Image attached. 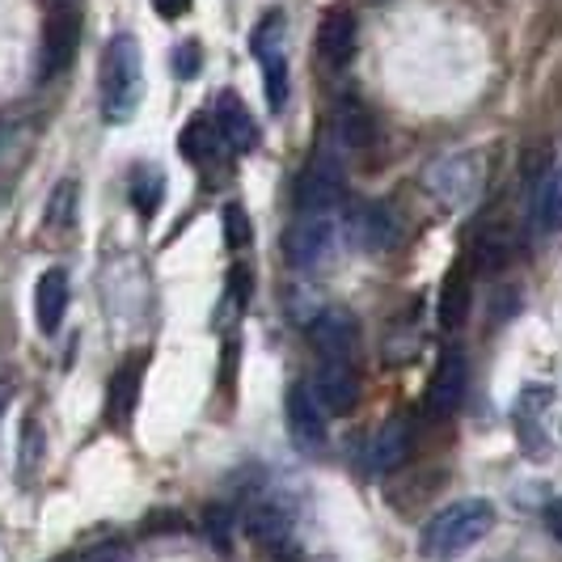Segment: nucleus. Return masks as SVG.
Here are the masks:
<instances>
[{
	"label": "nucleus",
	"mask_w": 562,
	"mask_h": 562,
	"mask_svg": "<svg viewBox=\"0 0 562 562\" xmlns=\"http://www.w3.org/2000/svg\"><path fill=\"white\" fill-rule=\"evenodd\" d=\"M347 228H351V237L372 254L394 250L397 241H402V221H397V212L390 203H360L356 216L347 221Z\"/></svg>",
	"instance_id": "nucleus-11"
},
{
	"label": "nucleus",
	"mask_w": 562,
	"mask_h": 562,
	"mask_svg": "<svg viewBox=\"0 0 562 562\" xmlns=\"http://www.w3.org/2000/svg\"><path fill=\"white\" fill-rule=\"evenodd\" d=\"M356 38H360V26H356V13L347 4H330L317 22V56L326 59L330 68H347L351 56H356Z\"/></svg>",
	"instance_id": "nucleus-10"
},
{
	"label": "nucleus",
	"mask_w": 562,
	"mask_h": 562,
	"mask_svg": "<svg viewBox=\"0 0 562 562\" xmlns=\"http://www.w3.org/2000/svg\"><path fill=\"white\" fill-rule=\"evenodd\" d=\"M56 4H72V0H56Z\"/></svg>",
	"instance_id": "nucleus-32"
},
{
	"label": "nucleus",
	"mask_w": 562,
	"mask_h": 562,
	"mask_svg": "<svg viewBox=\"0 0 562 562\" xmlns=\"http://www.w3.org/2000/svg\"><path fill=\"white\" fill-rule=\"evenodd\" d=\"M465 305H470V280L465 271H452L449 283H445V296H440V326L452 330L465 322Z\"/></svg>",
	"instance_id": "nucleus-22"
},
{
	"label": "nucleus",
	"mask_w": 562,
	"mask_h": 562,
	"mask_svg": "<svg viewBox=\"0 0 562 562\" xmlns=\"http://www.w3.org/2000/svg\"><path fill=\"white\" fill-rule=\"evenodd\" d=\"M77 38H81V13L72 4H56L47 26H43V56H38V81H56L59 72L77 56Z\"/></svg>",
	"instance_id": "nucleus-7"
},
{
	"label": "nucleus",
	"mask_w": 562,
	"mask_h": 562,
	"mask_svg": "<svg viewBox=\"0 0 562 562\" xmlns=\"http://www.w3.org/2000/svg\"><path fill=\"white\" fill-rule=\"evenodd\" d=\"M537 221L550 233H562V166L550 169L541 191H537Z\"/></svg>",
	"instance_id": "nucleus-19"
},
{
	"label": "nucleus",
	"mask_w": 562,
	"mask_h": 562,
	"mask_svg": "<svg viewBox=\"0 0 562 562\" xmlns=\"http://www.w3.org/2000/svg\"><path fill=\"white\" fill-rule=\"evenodd\" d=\"M288 436L301 452L326 449V411L310 385H292L288 390Z\"/></svg>",
	"instance_id": "nucleus-9"
},
{
	"label": "nucleus",
	"mask_w": 562,
	"mask_h": 562,
	"mask_svg": "<svg viewBox=\"0 0 562 562\" xmlns=\"http://www.w3.org/2000/svg\"><path fill=\"white\" fill-rule=\"evenodd\" d=\"M546 525H550V533H554L562 541V495L550 507H546Z\"/></svg>",
	"instance_id": "nucleus-31"
},
{
	"label": "nucleus",
	"mask_w": 562,
	"mask_h": 562,
	"mask_svg": "<svg viewBox=\"0 0 562 562\" xmlns=\"http://www.w3.org/2000/svg\"><path fill=\"white\" fill-rule=\"evenodd\" d=\"M495 529V507L486 499H457L445 512H436L423 529V554L431 562H452L465 550H474L482 537Z\"/></svg>",
	"instance_id": "nucleus-2"
},
{
	"label": "nucleus",
	"mask_w": 562,
	"mask_h": 562,
	"mask_svg": "<svg viewBox=\"0 0 562 562\" xmlns=\"http://www.w3.org/2000/svg\"><path fill=\"white\" fill-rule=\"evenodd\" d=\"M77 199H81V187L72 178H64L56 191H52V203H47V228L68 233V228L77 225Z\"/></svg>",
	"instance_id": "nucleus-20"
},
{
	"label": "nucleus",
	"mask_w": 562,
	"mask_h": 562,
	"mask_svg": "<svg viewBox=\"0 0 562 562\" xmlns=\"http://www.w3.org/2000/svg\"><path fill=\"white\" fill-rule=\"evenodd\" d=\"M406 457H411V427H406L402 419H390L376 436H372L368 461H372L376 474H394V470L406 465Z\"/></svg>",
	"instance_id": "nucleus-16"
},
{
	"label": "nucleus",
	"mask_w": 562,
	"mask_h": 562,
	"mask_svg": "<svg viewBox=\"0 0 562 562\" xmlns=\"http://www.w3.org/2000/svg\"><path fill=\"white\" fill-rule=\"evenodd\" d=\"M199 64H203V47H199L195 38H187V43H178V52H173V72L182 77V81H191L199 72Z\"/></svg>",
	"instance_id": "nucleus-27"
},
{
	"label": "nucleus",
	"mask_w": 562,
	"mask_h": 562,
	"mask_svg": "<svg viewBox=\"0 0 562 562\" xmlns=\"http://www.w3.org/2000/svg\"><path fill=\"white\" fill-rule=\"evenodd\" d=\"M216 132H221V140H225L237 157L254 153L258 140H262V132H258V123H254L250 106H246L237 93H228V89L216 98Z\"/></svg>",
	"instance_id": "nucleus-13"
},
{
	"label": "nucleus",
	"mask_w": 562,
	"mask_h": 562,
	"mask_svg": "<svg viewBox=\"0 0 562 562\" xmlns=\"http://www.w3.org/2000/svg\"><path fill=\"white\" fill-rule=\"evenodd\" d=\"M153 9H157V18L173 22V18H187L191 13V0H153Z\"/></svg>",
	"instance_id": "nucleus-30"
},
{
	"label": "nucleus",
	"mask_w": 562,
	"mask_h": 562,
	"mask_svg": "<svg viewBox=\"0 0 562 562\" xmlns=\"http://www.w3.org/2000/svg\"><path fill=\"white\" fill-rule=\"evenodd\" d=\"M98 89H102V114H106V123H127L132 114L140 111L144 56H140V43L132 34H114L111 43H106Z\"/></svg>",
	"instance_id": "nucleus-1"
},
{
	"label": "nucleus",
	"mask_w": 562,
	"mask_h": 562,
	"mask_svg": "<svg viewBox=\"0 0 562 562\" xmlns=\"http://www.w3.org/2000/svg\"><path fill=\"white\" fill-rule=\"evenodd\" d=\"M43 452H47V440H43V427L34 419L22 423V479H34V470H38V461H43Z\"/></svg>",
	"instance_id": "nucleus-25"
},
{
	"label": "nucleus",
	"mask_w": 562,
	"mask_h": 562,
	"mask_svg": "<svg viewBox=\"0 0 562 562\" xmlns=\"http://www.w3.org/2000/svg\"><path fill=\"white\" fill-rule=\"evenodd\" d=\"M68 296H72V283L64 267H47L38 283H34V326L43 335H56L64 313H68Z\"/></svg>",
	"instance_id": "nucleus-14"
},
{
	"label": "nucleus",
	"mask_w": 562,
	"mask_h": 562,
	"mask_svg": "<svg viewBox=\"0 0 562 562\" xmlns=\"http://www.w3.org/2000/svg\"><path fill=\"white\" fill-rule=\"evenodd\" d=\"M283 254L296 271H322L330 267L338 254V221L335 212H317V216H301L283 237Z\"/></svg>",
	"instance_id": "nucleus-6"
},
{
	"label": "nucleus",
	"mask_w": 562,
	"mask_h": 562,
	"mask_svg": "<svg viewBox=\"0 0 562 562\" xmlns=\"http://www.w3.org/2000/svg\"><path fill=\"white\" fill-rule=\"evenodd\" d=\"M178 153L187 157V161H203L207 153H212V123L207 119H195V123H187L182 127V136H178Z\"/></svg>",
	"instance_id": "nucleus-23"
},
{
	"label": "nucleus",
	"mask_w": 562,
	"mask_h": 562,
	"mask_svg": "<svg viewBox=\"0 0 562 562\" xmlns=\"http://www.w3.org/2000/svg\"><path fill=\"white\" fill-rule=\"evenodd\" d=\"M313 394L322 402V411L347 415L356 406V397H360V376H356V368L342 364V360H326L322 372H317V381H313Z\"/></svg>",
	"instance_id": "nucleus-15"
},
{
	"label": "nucleus",
	"mask_w": 562,
	"mask_h": 562,
	"mask_svg": "<svg viewBox=\"0 0 562 562\" xmlns=\"http://www.w3.org/2000/svg\"><path fill=\"white\" fill-rule=\"evenodd\" d=\"M465 381H470V364H465V351L461 347H445L440 364L427 381V397H423V411L431 419H449L457 415L461 397H465Z\"/></svg>",
	"instance_id": "nucleus-8"
},
{
	"label": "nucleus",
	"mask_w": 562,
	"mask_h": 562,
	"mask_svg": "<svg viewBox=\"0 0 562 562\" xmlns=\"http://www.w3.org/2000/svg\"><path fill=\"white\" fill-rule=\"evenodd\" d=\"M225 241H228V250H246L254 241V225L241 203H228L225 207Z\"/></svg>",
	"instance_id": "nucleus-26"
},
{
	"label": "nucleus",
	"mask_w": 562,
	"mask_h": 562,
	"mask_svg": "<svg viewBox=\"0 0 562 562\" xmlns=\"http://www.w3.org/2000/svg\"><path fill=\"white\" fill-rule=\"evenodd\" d=\"M310 338L326 360H342L347 364L356 342H360V326H356V317L347 310H322L310 322Z\"/></svg>",
	"instance_id": "nucleus-12"
},
{
	"label": "nucleus",
	"mask_w": 562,
	"mask_h": 562,
	"mask_svg": "<svg viewBox=\"0 0 562 562\" xmlns=\"http://www.w3.org/2000/svg\"><path fill=\"white\" fill-rule=\"evenodd\" d=\"M423 182L445 207H470L482 195L486 161H482V153H449V157H440L436 166L427 169Z\"/></svg>",
	"instance_id": "nucleus-4"
},
{
	"label": "nucleus",
	"mask_w": 562,
	"mask_h": 562,
	"mask_svg": "<svg viewBox=\"0 0 562 562\" xmlns=\"http://www.w3.org/2000/svg\"><path fill=\"white\" fill-rule=\"evenodd\" d=\"M283 38H288V22L283 13H267L250 34V52L262 64V89H267V106L280 114L288 106V52H283Z\"/></svg>",
	"instance_id": "nucleus-5"
},
{
	"label": "nucleus",
	"mask_w": 562,
	"mask_h": 562,
	"mask_svg": "<svg viewBox=\"0 0 562 562\" xmlns=\"http://www.w3.org/2000/svg\"><path fill=\"white\" fill-rule=\"evenodd\" d=\"M161 195H166V178H161V169L157 166L136 169V178H132V207H136L140 216H153V212L161 207Z\"/></svg>",
	"instance_id": "nucleus-21"
},
{
	"label": "nucleus",
	"mask_w": 562,
	"mask_h": 562,
	"mask_svg": "<svg viewBox=\"0 0 562 562\" xmlns=\"http://www.w3.org/2000/svg\"><path fill=\"white\" fill-rule=\"evenodd\" d=\"M507 258H512V237H507L504 228L482 233V241H479V267L482 271H499Z\"/></svg>",
	"instance_id": "nucleus-24"
},
{
	"label": "nucleus",
	"mask_w": 562,
	"mask_h": 562,
	"mask_svg": "<svg viewBox=\"0 0 562 562\" xmlns=\"http://www.w3.org/2000/svg\"><path fill=\"white\" fill-rule=\"evenodd\" d=\"M228 296H233L237 305L250 301V271H246V267H233V271H228Z\"/></svg>",
	"instance_id": "nucleus-29"
},
{
	"label": "nucleus",
	"mask_w": 562,
	"mask_h": 562,
	"mask_svg": "<svg viewBox=\"0 0 562 562\" xmlns=\"http://www.w3.org/2000/svg\"><path fill=\"white\" fill-rule=\"evenodd\" d=\"M59 562H127V546L123 541H102L85 554H72V559H59Z\"/></svg>",
	"instance_id": "nucleus-28"
},
{
	"label": "nucleus",
	"mask_w": 562,
	"mask_h": 562,
	"mask_svg": "<svg viewBox=\"0 0 562 562\" xmlns=\"http://www.w3.org/2000/svg\"><path fill=\"white\" fill-rule=\"evenodd\" d=\"M342 187H347V169L338 157L335 144H317L301 178H296V212L301 216H317V212H338L342 203Z\"/></svg>",
	"instance_id": "nucleus-3"
},
{
	"label": "nucleus",
	"mask_w": 562,
	"mask_h": 562,
	"mask_svg": "<svg viewBox=\"0 0 562 562\" xmlns=\"http://www.w3.org/2000/svg\"><path fill=\"white\" fill-rule=\"evenodd\" d=\"M136 394H140V364H136V360H127V364L111 376V394H106V415H111L119 427L132 419V411H136Z\"/></svg>",
	"instance_id": "nucleus-18"
},
{
	"label": "nucleus",
	"mask_w": 562,
	"mask_h": 562,
	"mask_svg": "<svg viewBox=\"0 0 562 562\" xmlns=\"http://www.w3.org/2000/svg\"><path fill=\"white\" fill-rule=\"evenodd\" d=\"M335 140L342 144V148H372V140H376V119H372V111H368L364 102H356V98H347V102H338L335 111Z\"/></svg>",
	"instance_id": "nucleus-17"
}]
</instances>
